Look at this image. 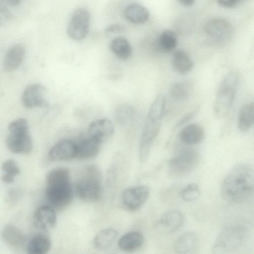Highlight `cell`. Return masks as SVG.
<instances>
[{"label":"cell","instance_id":"obj_37","mask_svg":"<svg viewBox=\"0 0 254 254\" xmlns=\"http://www.w3.org/2000/svg\"><path fill=\"white\" fill-rule=\"evenodd\" d=\"M125 31V27L121 24H114L107 27L105 31L107 33H117L123 32Z\"/></svg>","mask_w":254,"mask_h":254},{"label":"cell","instance_id":"obj_32","mask_svg":"<svg viewBox=\"0 0 254 254\" xmlns=\"http://www.w3.org/2000/svg\"><path fill=\"white\" fill-rule=\"evenodd\" d=\"M181 198L186 202H192L199 198L200 190L195 184H190L184 188L181 191Z\"/></svg>","mask_w":254,"mask_h":254},{"label":"cell","instance_id":"obj_24","mask_svg":"<svg viewBox=\"0 0 254 254\" xmlns=\"http://www.w3.org/2000/svg\"><path fill=\"white\" fill-rule=\"evenodd\" d=\"M254 123V104L249 102L243 105L239 110L237 126L241 132H247L252 127Z\"/></svg>","mask_w":254,"mask_h":254},{"label":"cell","instance_id":"obj_17","mask_svg":"<svg viewBox=\"0 0 254 254\" xmlns=\"http://www.w3.org/2000/svg\"><path fill=\"white\" fill-rule=\"evenodd\" d=\"M25 54L24 47L15 44L10 47L6 52L3 63V68L6 72L16 69L22 63Z\"/></svg>","mask_w":254,"mask_h":254},{"label":"cell","instance_id":"obj_25","mask_svg":"<svg viewBox=\"0 0 254 254\" xmlns=\"http://www.w3.org/2000/svg\"><path fill=\"white\" fill-rule=\"evenodd\" d=\"M141 233L132 231L123 235L118 241V246L123 251L130 252L139 248L143 243Z\"/></svg>","mask_w":254,"mask_h":254},{"label":"cell","instance_id":"obj_33","mask_svg":"<svg viewBox=\"0 0 254 254\" xmlns=\"http://www.w3.org/2000/svg\"><path fill=\"white\" fill-rule=\"evenodd\" d=\"M1 168L4 174L15 177L20 172V170L16 162L12 159L5 161L2 164Z\"/></svg>","mask_w":254,"mask_h":254},{"label":"cell","instance_id":"obj_14","mask_svg":"<svg viewBox=\"0 0 254 254\" xmlns=\"http://www.w3.org/2000/svg\"><path fill=\"white\" fill-rule=\"evenodd\" d=\"M77 144L69 139L62 140L50 150L48 157L52 161L69 160L76 158Z\"/></svg>","mask_w":254,"mask_h":254},{"label":"cell","instance_id":"obj_4","mask_svg":"<svg viewBox=\"0 0 254 254\" xmlns=\"http://www.w3.org/2000/svg\"><path fill=\"white\" fill-rule=\"evenodd\" d=\"M238 83V74L234 70L226 73L222 79L213 105L214 114L217 119H223L229 114L235 98Z\"/></svg>","mask_w":254,"mask_h":254},{"label":"cell","instance_id":"obj_18","mask_svg":"<svg viewBox=\"0 0 254 254\" xmlns=\"http://www.w3.org/2000/svg\"><path fill=\"white\" fill-rule=\"evenodd\" d=\"M199 243L197 235L193 231H187L181 235L174 245V251L178 254H191L197 249Z\"/></svg>","mask_w":254,"mask_h":254},{"label":"cell","instance_id":"obj_12","mask_svg":"<svg viewBox=\"0 0 254 254\" xmlns=\"http://www.w3.org/2000/svg\"><path fill=\"white\" fill-rule=\"evenodd\" d=\"M6 144L8 149L15 154H28L32 149V141L28 131H9Z\"/></svg>","mask_w":254,"mask_h":254},{"label":"cell","instance_id":"obj_21","mask_svg":"<svg viewBox=\"0 0 254 254\" xmlns=\"http://www.w3.org/2000/svg\"><path fill=\"white\" fill-rule=\"evenodd\" d=\"M172 65L177 73L185 74L190 72L193 68L194 63L190 55L185 51L179 50L173 55Z\"/></svg>","mask_w":254,"mask_h":254},{"label":"cell","instance_id":"obj_39","mask_svg":"<svg viewBox=\"0 0 254 254\" xmlns=\"http://www.w3.org/2000/svg\"><path fill=\"white\" fill-rule=\"evenodd\" d=\"M1 181L6 184H11L14 181V177L6 174H3L1 178Z\"/></svg>","mask_w":254,"mask_h":254},{"label":"cell","instance_id":"obj_22","mask_svg":"<svg viewBox=\"0 0 254 254\" xmlns=\"http://www.w3.org/2000/svg\"><path fill=\"white\" fill-rule=\"evenodd\" d=\"M1 236L4 243L12 248H19L23 246L25 242L22 232L12 225L5 226L2 230Z\"/></svg>","mask_w":254,"mask_h":254},{"label":"cell","instance_id":"obj_30","mask_svg":"<svg viewBox=\"0 0 254 254\" xmlns=\"http://www.w3.org/2000/svg\"><path fill=\"white\" fill-rule=\"evenodd\" d=\"M192 87L193 84L190 81L177 82L174 83L170 88V96L176 101L184 100L190 95Z\"/></svg>","mask_w":254,"mask_h":254},{"label":"cell","instance_id":"obj_36","mask_svg":"<svg viewBox=\"0 0 254 254\" xmlns=\"http://www.w3.org/2000/svg\"><path fill=\"white\" fill-rule=\"evenodd\" d=\"M198 108H194L193 110L189 112L183 117L177 123L175 128H178L183 126L190 120H191L197 113Z\"/></svg>","mask_w":254,"mask_h":254},{"label":"cell","instance_id":"obj_3","mask_svg":"<svg viewBox=\"0 0 254 254\" xmlns=\"http://www.w3.org/2000/svg\"><path fill=\"white\" fill-rule=\"evenodd\" d=\"M165 105V96L159 94L149 109L139 141L138 157L141 162H144L148 158L152 144L159 133Z\"/></svg>","mask_w":254,"mask_h":254},{"label":"cell","instance_id":"obj_5","mask_svg":"<svg viewBox=\"0 0 254 254\" xmlns=\"http://www.w3.org/2000/svg\"><path fill=\"white\" fill-rule=\"evenodd\" d=\"M249 232L242 225H230L222 230L212 247V253L230 254L244 246L248 241Z\"/></svg>","mask_w":254,"mask_h":254},{"label":"cell","instance_id":"obj_35","mask_svg":"<svg viewBox=\"0 0 254 254\" xmlns=\"http://www.w3.org/2000/svg\"><path fill=\"white\" fill-rule=\"evenodd\" d=\"M2 0H0V26L3 24L10 18L11 14L4 4Z\"/></svg>","mask_w":254,"mask_h":254},{"label":"cell","instance_id":"obj_29","mask_svg":"<svg viewBox=\"0 0 254 254\" xmlns=\"http://www.w3.org/2000/svg\"><path fill=\"white\" fill-rule=\"evenodd\" d=\"M51 247V242L47 237L38 235L30 241L27 251L29 254H45L50 251Z\"/></svg>","mask_w":254,"mask_h":254},{"label":"cell","instance_id":"obj_31","mask_svg":"<svg viewBox=\"0 0 254 254\" xmlns=\"http://www.w3.org/2000/svg\"><path fill=\"white\" fill-rule=\"evenodd\" d=\"M135 116L134 108L130 105L123 103L118 106L115 110L114 118L120 125L125 126L133 121Z\"/></svg>","mask_w":254,"mask_h":254},{"label":"cell","instance_id":"obj_26","mask_svg":"<svg viewBox=\"0 0 254 254\" xmlns=\"http://www.w3.org/2000/svg\"><path fill=\"white\" fill-rule=\"evenodd\" d=\"M118 232L113 228H106L99 231L94 236L93 243L98 250H104L109 248L115 242Z\"/></svg>","mask_w":254,"mask_h":254},{"label":"cell","instance_id":"obj_27","mask_svg":"<svg viewBox=\"0 0 254 254\" xmlns=\"http://www.w3.org/2000/svg\"><path fill=\"white\" fill-rule=\"evenodd\" d=\"M111 51L119 59L126 61L131 56L132 50L129 43L125 38L116 37L110 43Z\"/></svg>","mask_w":254,"mask_h":254},{"label":"cell","instance_id":"obj_11","mask_svg":"<svg viewBox=\"0 0 254 254\" xmlns=\"http://www.w3.org/2000/svg\"><path fill=\"white\" fill-rule=\"evenodd\" d=\"M46 89L39 84H31L24 89L21 97L23 105L27 108H46L49 102L45 97Z\"/></svg>","mask_w":254,"mask_h":254},{"label":"cell","instance_id":"obj_9","mask_svg":"<svg viewBox=\"0 0 254 254\" xmlns=\"http://www.w3.org/2000/svg\"><path fill=\"white\" fill-rule=\"evenodd\" d=\"M149 193V188L145 185L127 188L122 193V204L124 207L128 211H137L147 200Z\"/></svg>","mask_w":254,"mask_h":254},{"label":"cell","instance_id":"obj_13","mask_svg":"<svg viewBox=\"0 0 254 254\" xmlns=\"http://www.w3.org/2000/svg\"><path fill=\"white\" fill-rule=\"evenodd\" d=\"M206 35L218 41H225L230 38L233 33L231 24L226 20L216 18L208 21L204 25Z\"/></svg>","mask_w":254,"mask_h":254},{"label":"cell","instance_id":"obj_1","mask_svg":"<svg viewBox=\"0 0 254 254\" xmlns=\"http://www.w3.org/2000/svg\"><path fill=\"white\" fill-rule=\"evenodd\" d=\"M254 189L253 167L249 164L240 163L235 165L224 179L221 193L226 201L240 203L251 197Z\"/></svg>","mask_w":254,"mask_h":254},{"label":"cell","instance_id":"obj_8","mask_svg":"<svg viewBox=\"0 0 254 254\" xmlns=\"http://www.w3.org/2000/svg\"><path fill=\"white\" fill-rule=\"evenodd\" d=\"M90 23L88 11L83 7L76 8L73 12L67 28L68 36L75 41H80L87 36Z\"/></svg>","mask_w":254,"mask_h":254},{"label":"cell","instance_id":"obj_41","mask_svg":"<svg viewBox=\"0 0 254 254\" xmlns=\"http://www.w3.org/2000/svg\"><path fill=\"white\" fill-rule=\"evenodd\" d=\"M9 3L13 6L19 5L21 0H8Z\"/></svg>","mask_w":254,"mask_h":254},{"label":"cell","instance_id":"obj_16","mask_svg":"<svg viewBox=\"0 0 254 254\" xmlns=\"http://www.w3.org/2000/svg\"><path fill=\"white\" fill-rule=\"evenodd\" d=\"M56 222L55 209L49 205L39 207L33 215V224L35 227L42 230L51 229L55 226Z\"/></svg>","mask_w":254,"mask_h":254},{"label":"cell","instance_id":"obj_15","mask_svg":"<svg viewBox=\"0 0 254 254\" xmlns=\"http://www.w3.org/2000/svg\"><path fill=\"white\" fill-rule=\"evenodd\" d=\"M115 127L112 122L107 118L96 120L89 126L88 132L91 137L101 143L109 140L113 135Z\"/></svg>","mask_w":254,"mask_h":254},{"label":"cell","instance_id":"obj_20","mask_svg":"<svg viewBox=\"0 0 254 254\" xmlns=\"http://www.w3.org/2000/svg\"><path fill=\"white\" fill-rule=\"evenodd\" d=\"M102 143L89 137L77 144L76 158L79 159H89L96 156L101 150Z\"/></svg>","mask_w":254,"mask_h":254},{"label":"cell","instance_id":"obj_23","mask_svg":"<svg viewBox=\"0 0 254 254\" xmlns=\"http://www.w3.org/2000/svg\"><path fill=\"white\" fill-rule=\"evenodd\" d=\"M124 14L126 18L134 24H143L149 18V12L144 6L138 3H132L126 7Z\"/></svg>","mask_w":254,"mask_h":254},{"label":"cell","instance_id":"obj_19","mask_svg":"<svg viewBox=\"0 0 254 254\" xmlns=\"http://www.w3.org/2000/svg\"><path fill=\"white\" fill-rule=\"evenodd\" d=\"M205 132L203 127L196 123L185 126L180 131V141L186 145H193L199 143L203 139Z\"/></svg>","mask_w":254,"mask_h":254},{"label":"cell","instance_id":"obj_40","mask_svg":"<svg viewBox=\"0 0 254 254\" xmlns=\"http://www.w3.org/2000/svg\"><path fill=\"white\" fill-rule=\"evenodd\" d=\"M195 0H178V1L183 5L186 6H190L192 5Z\"/></svg>","mask_w":254,"mask_h":254},{"label":"cell","instance_id":"obj_6","mask_svg":"<svg viewBox=\"0 0 254 254\" xmlns=\"http://www.w3.org/2000/svg\"><path fill=\"white\" fill-rule=\"evenodd\" d=\"M101 174L95 166L87 167L75 186L76 193L81 200L88 202L98 201L102 194Z\"/></svg>","mask_w":254,"mask_h":254},{"label":"cell","instance_id":"obj_7","mask_svg":"<svg viewBox=\"0 0 254 254\" xmlns=\"http://www.w3.org/2000/svg\"><path fill=\"white\" fill-rule=\"evenodd\" d=\"M199 160L200 154L197 150L190 147L183 148L169 160V172L175 177L186 176L194 170Z\"/></svg>","mask_w":254,"mask_h":254},{"label":"cell","instance_id":"obj_10","mask_svg":"<svg viewBox=\"0 0 254 254\" xmlns=\"http://www.w3.org/2000/svg\"><path fill=\"white\" fill-rule=\"evenodd\" d=\"M184 222L182 213L176 209L164 212L155 225L156 231L161 234H172L179 229Z\"/></svg>","mask_w":254,"mask_h":254},{"label":"cell","instance_id":"obj_28","mask_svg":"<svg viewBox=\"0 0 254 254\" xmlns=\"http://www.w3.org/2000/svg\"><path fill=\"white\" fill-rule=\"evenodd\" d=\"M177 44L176 33L171 29H166L162 31L157 41L159 49L164 53H170L174 51Z\"/></svg>","mask_w":254,"mask_h":254},{"label":"cell","instance_id":"obj_38","mask_svg":"<svg viewBox=\"0 0 254 254\" xmlns=\"http://www.w3.org/2000/svg\"><path fill=\"white\" fill-rule=\"evenodd\" d=\"M218 3L224 7L233 8L236 6L240 0H217Z\"/></svg>","mask_w":254,"mask_h":254},{"label":"cell","instance_id":"obj_2","mask_svg":"<svg viewBox=\"0 0 254 254\" xmlns=\"http://www.w3.org/2000/svg\"><path fill=\"white\" fill-rule=\"evenodd\" d=\"M46 198L55 209L67 206L72 196L69 172L65 168L54 169L46 177Z\"/></svg>","mask_w":254,"mask_h":254},{"label":"cell","instance_id":"obj_34","mask_svg":"<svg viewBox=\"0 0 254 254\" xmlns=\"http://www.w3.org/2000/svg\"><path fill=\"white\" fill-rule=\"evenodd\" d=\"M9 131H28L27 121L23 118H19L11 122L8 127Z\"/></svg>","mask_w":254,"mask_h":254}]
</instances>
